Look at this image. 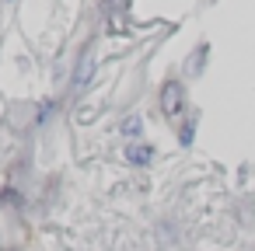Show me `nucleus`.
I'll use <instances>...</instances> for the list:
<instances>
[{
	"instance_id": "f257e3e1",
	"label": "nucleus",
	"mask_w": 255,
	"mask_h": 251,
	"mask_svg": "<svg viewBox=\"0 0 255 251\" xmlns=\"http://www.w3.org/2000/svg\"><path fill=\"white\" fill-rule=\"evenodd\" d=\"M161 108H164L168 119H178V115L185 112V87H182L178 81H168V84L161 87Z\"/></svg>"
},
{
	"instance_id": "f03ea898",
	"label": "nucleus",
	"mask_w": 255,
	"mask_h": 251,
	"mask_svg": "<svg viewBox=\"0 0 255 251\" xmlns=\"http://www.w3.org/2000/svg\"><path fill=\"white\" fill-rule=\"evenodd\" d=\"M150 157H154V150H150L147 143H129V147H126V161L136 164V167H147Z\"/></svg>"
},
{
	"instance_id": "7ed1b4c3",
	"label": "nucleus",
	"mask_w": 255,
	"mask_h": 251,
	"mask_svg": "<svg viewBox=\"0 0 255 251\" xmlns=\"http://www.w3.org/2000/svg\"><path fill=\"white\" fill-rule=\"evenodd\" d=\"M140 133H143V119H140V115H126V119H123V136L136 140Z\"/></svg>"
},
{
	"instance_id": "20e7f679",
	"label": "nucleus",
	"mask_w": 255,
	"mask_h": 251,
	"mask_svg": "<svg viewBox=\"0 0 255 251\" xmlns=\"http://www.w3.org/2000/svg\"><path fill=\"white\" fill-rule=\"evenodd\" d=\"M178 136H182V140H178V143H182V147H189V143H192V136H196V126H189V122H185V126H182V133H178Z\"/></svg>"
}]
</instances>
